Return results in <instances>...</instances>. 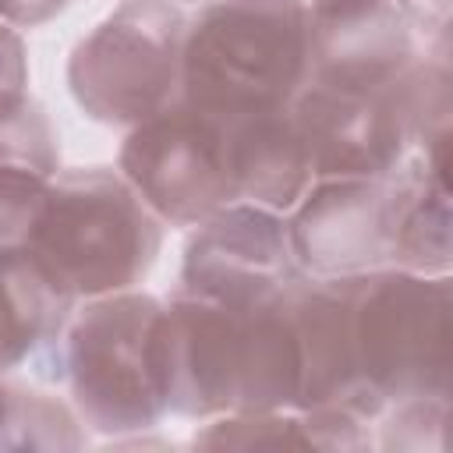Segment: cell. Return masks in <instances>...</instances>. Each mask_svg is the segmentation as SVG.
<instances>
[{"instance_id": "obj_1", "label": "cell", "mask_w": 453, "mask_h": 453, "mask_svg": "<svg viewBox=\"0 0 453 453\" xmlns=\"http://www.w3.org/2000/svg\"><path fill=\"white\" fill-rule=\"evenodd\" d=\"M308 81V0H209L188 14L180 99L216 117L287 110Z\"/></svg>"}, {"instance_id": "obj_2", "label": "cell", "mask_w": 453, "mask_h": 453, "mask_svg": "<svg viewBox=\"0 0 453 453\" xmlns=\"http://www.w3.org/2000/svg\"><path fill=\"white\" fill-rule=\"evenodd\" d=\"M25 248L78 301L131 290L163 248L159 216L113 166L57 170Z\"/></svg>"}, {"instance_id": "obj_3", "label": "cell", "mask_w": 453, "mask_h": 453, "mask_svg": "<svg viewBox=\"0 0 453 453\" xmlns=\"http://www.w3.org/2000/svg\"><path fill=\"white\" fill-rule=\"evenodd\" d=\"M163 304L156 294L131 287L85 297L74 308L64 336V382L81 425L117 439L159 428L170 414L156 375Z\"/></svg>"}, {"instance_id": "obj_4", "label": "cell", "mask_w": 453, "mask_h": 453, "mask_svg": "<svg viewBox=\"0 0 453 453\" xmlns=\"http://www.w3.org/2000/svg\"><path fill=\"white\" fill-rule=\"evenodd\" d=\"M350 336L361 382L389 407L418 396H449L453 280L407 269L347 276Z\"/></svg>"}, {"instance_id": "obj_5", "label": "cell", "mask_w": 453, "mask_h": 453, "mask_svg": "<svg viewBox=\"0 0 453 453\" xmlns=\"http://www.w3.org/2000/svg\"><path fill=\"white\" fill-rule=\"evenodd\" d=\"M188 11L180 0H120L67 60L78 110L110 127H134L180 99Z\"/></svg>"}, {"instance_id": "obj_6", "label": "cell", "mask_w": 453, "mask_h": 453, "mask_svg": "<svg viewBox=\"0 0 453 453\" xmlns=\"http://www.w3.org/2000/svg\"><path fill=\"white\" fill-rule=\"evenodd\" d=\"M117 170L159 223L170 226H195L237 202L230 120L188 106L184 99L127 131Z\"/></svg>"}, {"instance_id": "obj_7", "label": "cell", "mask_w": 453, "mask_h": 453, "mask_svg": "<svg viewBox=\"0 0 453 453\" xmlns=\"http://www.w3.org/2000/svg\"><path fill=\"white\" fill-rule=\"evenodd\" d=\"M301 276L287 216L255 202H230L191 226L177 294L223 308H251Z\"/></svg>"}, {"instance_id": "obj_8", "label": "cell", "mask_w": 453, "mask_h": 453, "mask_svg": "<svg viewBox=\"0 0 453 453\" xmlns=\"http://www.w3.org/2000/svg\"><path fill=\"white\" fill-rule=\"evenodd\" d=\"M304 276H357L389 265L393 184L386 177H319L287 212Z\"/></svg>"}, {"instance_id": "obj_9", "label": "cell", "mask_w": 453, "mask_h": 453, "mask_svg": "<svg viewBox=\"0 0 453 453\" xmlns=\"http://www.w3.org/2000/svg\"><path fill=\"white\" fill-rule=\"evenodd\" d=\"M241 311L177 294L156 326V375L170 414L219 418L237 403Z\"/></svg>"}, {"instance_id": "obj_10", "label": "cell", "mask_w": 453, "mask_h": 453, "mask_svg": "<svg viewBox=\"0 0 453 453\" xmlns=\"http://www.w3.org/2000/svg\"><path fill=\"white\" fill-rule=\"evenodd\" d=\"M290 117L311 159V177H386L411 152L396 99L386 88L304 81Z\"/></svg>"}, {"instance_id": "obj_11", "label": "cell", "mask_w": 453, "mask_h": 453, "mask_svg": "<svg viewBox=\"0 0 453 453\" xmlns=\"http://www.w3.org/2000/svg\"><path fill=\"white\" fill-rule=\"evenodd\" d=\"M421 57L393 0H308V81L386 88Z\"/></svg>"}, {"instance_id": "obj_12", "label": "cell", "mask_w": 453, "mask_h": 453, "mask_svg": "<svg viewBox=\"0 0 453 453\" xmlns=\"http://www.w3.org/2000/svg\"><path fill=\"white\" fill-rule=\"evenodd\" d=\"M290 311L301 347V389L294 411H340L375 425L386 403L357 375L347 276L301 273L290 283Z\"/></svg>"}, {"instance_id": "obj_13", "label": "cell", "mask_w": 453, "mask_h": 453, "mask_svg": "<svg viewBox=\"0 0 453 453\" xmlns=\"http://www.w3.org/2000/svg\"><path fill=\"white\" fill-rule=\"evenodd\" d=\"M78 308L28 248H0V372L64 382V336Z\"/></svg>"}, {"instance_id": "obj_14", "label": "cell", "mask_w": 453, "mask_h": 453, "mask_svg": "<svg viewBox=\"0 0 453 453\" xmlns=\"http://www.w3.org/2000/svg\"><path fill=\"white\" fill-rule=\"evenodd\" d=\"M230 166L237 202H255L273 212H290L308 191L311 159L287 110H265L230 120Z\"/></svg>"}, {"instance_id": "obj_15", "label": "cell", "mask_w": 453, "mask_h": 453, "mask_svg": "<svg viewBox=\"0 0 453 453\" xmlns=\"http://www.w3.org/2000/svg\"><path fill=\"white\" fill-rule=\"evenodd\" d=\"M301 389V347L290 311V287L241 308L237 403L234 411H294ZM230 411V414H234Z\"/></svg>"}, {"instance_id": "obj_16", "label": "cell", "mask_w": 453, "mask_h": 453, "mask_svg": "<svg viewBox=\"0 0 453 453\" xmlns=\"http://www.w3.org/2000/svg\"><path fill=\"white\" fill-rule=\"evenodd\" d=\"M393 184V248L389 269H407L421 276H446L453 262L449 244V180L446 170L407 152Z\"/></svg>"}, {"instance_id": "obj_17", "label": "cell", "mask_w": 453, "mask_h": 453, "mask_svg": "<svg viewBox=\"0 0 453 453\" xmlns=\"http://www.w3.org/2000/svg\"><path fill=\"white\" fill-rule=\"evenodd\" d=\"M407 149L442 170H449V113H453V71L449 53L425 50L393 85H389Z\"/></svg>"}, {"instance_id": "obj_18", "label": "cell", "mask_w": 453, "mask_h": 453, "mask_svg": "<svg viewBox=\"0 0 453 453\" xmlns=\"http://www.w3.org/2000/svg\"><path fill=\"white\" fill-rule=\"evenodd\" d=\"M85 432L74 407L64 400L14 386L11 382V411L0 435V449H81Z\"/></svg>"}, {"instance_id": "obj_19", "label": "cell", "mask_w": 453, "mask_h": 453, "mask_svg": "<svg viewBox=\"0 0 453 453\" xmlns=\"http://www.w3.org/2000/svg\"><path fill=\"white\" fill-rule=\"evenodd\" d=\"M202 449H319L301 411H234L209 418L191 439Z\"/></svg>"}, {"instance_id": "obj_20", "label": "cell", "mask_w": 453, "mask_h": 453, "mask_svg": "<svg viewBox=\"0 0 453 453\" xmlns=\"http://www.w3.org/2000/svg\"><path fill=\"white\" fill-rule=\"evenodd\" d=\"M0 166H25L46 177L60 170L57 127L28 92L0 96Z\"/></svg>"}, {"instance_id": "obj_21", "label": "cell", "mask_w": 453, "mask_h": 453, "mask_svg": "<svg viewBox=\"0 0 453 453\" xmlns=\"http://www.w3.org/2000/svg\"><path fill=\"white\" fill-rule=\"evenodd\" d=\"M382 428V449H446V425H449V396H418L400 400L382 411L375 421Z\"/></svg>"}, {"instance_id": "obj_22", "label": "cell", "mask_w": 453, "mask_h": 453, "mask_svg": "<svg viewBox=\"0 0 453 453\" xmlns=\"http://www.w3.org/2000/svg\"><path fill=\"white\" fill-rule=\"evenodd\" d=\"M46 180L39 170L0 166V248H25Z\"/></svg>"}, {"instance_id": "obj_23", "label": "cell", "mask_w": 453, "mask_h": 453, "mask_svg": "<svg viewBox=\"0 0 453 453\" xmlns=\"http://www.w3.org/2000/svg\"><path fill=\"white\" fill-rule=\"evenodd\" d=\"M418 39H425V50L449 53V18L453 0H393Z\"/></svg>"}, {"instance_id": "obj_24", "label": "cell", "mask_w": 453, "mask_h": 453, "mask_svg": "<svg viewBox=\"0 0 453 453\" xmlns=\"http://www.w3.org/2000/svg\"><path fill=\"white\" fill-rule=\"evenodd\" d=\"M28 85V60H25V42L14 25L0 18V96L25 92Z\"/></svg>"}, {"instance_id": "obj_25", "label": "cell", "mask_w": 453, "mask_h": 453, "mask_svg": "<svg viewBox=\"0 0 453 453\" xmlns=\"http://www.w3.org/2000/svg\"><path fill=\"white\" fill-rule=\"evenodd\" d=\"M71 0H0V18L14 28H35L57 18Z\"/></svg>"}, {"instance_id": "obj_26", "label": "cell", "mask_w": 453, "mask_h": 453, "mask_svg": "<svg viewBox=\"0 0 453 453\" xmlns=\"http://www.w3.org/2000/svg\"><path fill=\"white\" fill-rule=\"evenodd\" d=\"M7 411H11V382L0 372V435H4V425H7Z\"/></svg>"}, {"instance_id": "obj_27", "label": "cell", "mask_w": 453, "mask_h": 453, "mask_svg": "<svg viewBox=\"0 0 453 453\" xmlns=\"http://www.w3.org/2000/svg\"><path fill=\"white\" fill-rule=\"evenodd\" d=\"M205 4H209V0H205Z\"/></svg>"}]
</instances>
